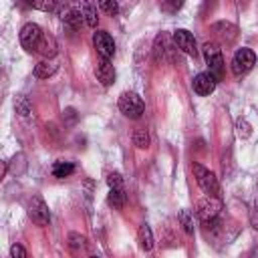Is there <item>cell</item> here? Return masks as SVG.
Here are the masks:
<instances>
[{
	"label": "cell",
	"instance_id": "obj_1",
	"mask_svg": "<svg viewBox=\"0 0 258 258\" xmlns=\"http://www.w3.org/2000/svg\"><path fill=\"white\" fill-rule=\"evenodd\" d=\"M194 175H196V181L200 185V189L206 194V196H212V198H218L220 196V183H218V177L206 169L204 165L200 163H194Z\"/></svg>",
	"mask_w": 258,
	"mask_h": 258
},
{
	"label": "cell",
	"instance_id": "obj_2",
	"mask_svg": "<svg viewBox=\"0 0 258 258\" xmlns=\"http://www.w3.org/2000/svg\"><path fill=\"white\" fill-rule=\"evenodd\" d=\"M204 58L208 64V73H212L216 79H222L224 75V58H222V50L216 42H206L204 44Z\"/></svg>",
	"mask_w": 258,
	"mask_h": 258
},
{
	"label": "cell",
	"instance_id": "obj_3",
	"mask_svg": "<svg viewBox=\"0 0 258 258\" xmlns=\"http://www.w3.org/2000/svg\"><path fill=\"white\" fill-rule=\"evenodd\" d=\"M119 111L129 119H139L145 111L143 99L137 93H123L119 97Z\"/></svg>",
	"mask_w": 258,
	"mask_h": 258
},
{
	"label": "cell",
	"instance_id": "obj_4",
	"mask_svg": "<svg viewBox=\"0 0 258 258\" xmlns=\"http://www.w3.org/2000/svg\"><path fill=\"white\" fill-rule=\"evenodd\" d=\"M42 28L36 24V22H26L22 28H20V44H22V48L24 50H28V52H32V50H36L38 48V42H40V38H42Z\"/></svg>",
	"mask_w": 258,
	"mask_h": 258
},
{
	"label": "cell",
	"instance_id": "obj_5",
	"mask_svg": "<svg viewBox=\"0 0 258 258\" xmlns=\"http://www.w3.org/2000/svg\"><path fill=\"white\" fill-rule=\"evenodd\" d=\"M220 210H222V202L220 198H212V196H206L198 202L196 206V214L202 222H212L220 216Z\"/></svg>",
	"mask_w": 258,
	"mask_h": 258
},
{
	"label": "cell",
	"instance_id": "obj_6",
	"mask_svg": "<svg viewBox=\"0 0 258 258\" xmlns=\"http://www.w3.org/2000/svg\"><path fill=\"white\" fill-rule=\"evenodd\" d=\"M93 46L103 60H111L115 54V40L107 30H97L93 34Z\"/></svg>",
	"mask_w": 258,
	"mask_h": 258
},
{
	"label": "cell",
	"instance_id": "obj_7",
	"mask_svg": "<svg viewBox=\"0 0 258 258\" xmlns=\"http://www.w3.org/2000/svg\"><path fill=\"white\" fill-rule=\"evenodd\" d=\"M254 64H256V54H254V50H250V48H238V50L234 52V58H232V73H234L236 77L246 75Z\"/></svg>",
	"mask_w": 258,
	"mask_h": 258
},
{
	"label": "cell",
	"instance_id": "obj_8",
	"mask_svg": "<svg viewBox=\"0 0 258 258\" xmlns=\"http://www.w3.org/2000/svg\"><path fill=\"white\" fill-rule=\"evenodd\" d=\"M28 216L36 226H46L50 220L48 214V206L44 204V200L40 196H32V200L28 202Z\"/></svg>",
	"mask_w": 258,
	"mask_h": 258
},
{
	"label": "cell",
	"instance_id": "obj_9",
	"mask_svg": "<svg viewBox=\"0 0 258 258\" xmlns=\"http://www.w3.org/2000/svg\"><path fill=\"white\" fill-rule=\"evenodd\" d=\"M173 44H175L181 52H185V54H189V56H196V54H198L196 38H194V34H191L189 30H185V28H177V30L173 32Z\"/></svg>",
	"mask_w": 258,
	"mask_h": 258
},
{
	"label": "cell",
	"instance_id": "obj_10",
	"mask_svg": "<svg viewBox=\"0 0 258 258\" xmlns=\"http://www.w3.org/2000/svg\"><path fill=\"white\" fill-rule=\"evenodd\" d=\"M216 85H218V79H216L212 73H198V75L194 77V81H191L194 91H196L198 95H202V97L214 93Z\"/></svg>",
	"mask_w": 258,
	"mask_h": 258
},
{
	"label": "cell",
	"instance_id": "obj_11",
	"mask_svg": "<svg viewBox=\"0 0 258 258\" xmlns=\"http://www.w3.org/2000/svg\"><path fill=\"white\" fill-rule=\"evenodd\" d=\"M95 75L101 81V85H105V87H109V85L115 83V69H113V64L109 60H103L101 58L97 62V67H95Z\"/></svg>",
	"mask_w": 258,
	"mask_h": 258
},
{
	"label": "cell",
	"instance_id": "obj_12",
	"mask_svg": "<svg viewBox=\"0 0 258 258\" xmlns=\"http://www.w3.org/2000/svg\"><path fill=\"white\" fill-rule=\"evenodd\" d=\"M60 18H62V22H64L67 26H71L73 30H77V28L81 26V22H83V12H81V8L64 6L62 12H60Z\"/></svg>",
	"mask_w": 258,
	"mask_h": 258
},
{
	"label": "cell",
	"instance_id": "obj_13",
	"mask_svg": "<svg viewBox=\"0 0 258 258\" xmlns=\"http://www.w3.org/2000/svg\"><path fill=\"white\" fill-rule=\"evenodd\" d=\"M56 40H54V36L52 34H48V32H44L42 34V38H40V42H38V48H36V52H40L42 56H46V58H52L54 54H56Z\"/></svg>",
	"mask_w": 258,
	"mask_h": 258
},
{
	"label": "cell",
	"instance_id": "obj_14",
	"mask_svg": "<svg viewBox=\"0 0 258 258\" xmlns=\"http://www.w3.org/2000/svg\"><path fill=\"white\" fill-rule=\"evenodd\" d=\"M97 4H93V2H83L81 4V12H83V20H85V24L87 26H91V28H97V24H99V16H97Z\"/></svg>",
	"mask_w": 258,
	"mask_h": 258
},
{
	"label": "cell",
	"instance_id": "obj_15",
	"mask_svg": "<svg viewBox=\"0 0 258 258\" xmlns=\"http://www.w3.org/2000/svg\"><path fill=\"white\" fill-rule=\"evenodd\" d=\"M137 242H139V248L149 252L153 248V232L149 228V224H141L139 230H137Z\"/></svg>",
	"mask_w": 258,
	"mask_h": 258
},
{
	"label": "cell",
	"instance_id": "obj_16",
	"mask_svg": "<svg viewBox=\"0 0 258 258\" xmlns=\"http://www.w3.org/2000/svg\"><path fill=\"white\" fill-rule=\"evenodd\" d=\"M56 73V64L52 62V60H42V62H38L36 67H34V77L36 79H48V77H52Z\"/></svg>",
	"mask_w": 258,
	"mask_h": 258
},
{
	"label": "cell",
	"instance_id": "obj_17",
	"mask_svg": "<svg viewBox=\"0 0 258 258\" xmlns=\"http://www.w3.org/2000/svg\"><path fill=\"white\" fill-rule=\"evenodd\" d=\"M50 171H52V175H54V177L62 179V177H69V175L75 171V165H73L71 161H54Z\"/></svg>",
	"mask_w": 258,
	"mask_h": 258
},
{
	"label": "cell",
	"instance_id": "obj_18",
	"mask_svg": "<svg viewBox=\"0 0 258 258\" xmlns=\"http://www.w3.org/2000/svg\"><path fill=\"white\" fill-rule=\"evenodd\" d=\"M127 202V194L125 189H109V196H107V204L113 206L115 210H121Z\"/></svg>",
	"mask_w": 258,
	"mask_h": 258
},
{
	"label": "cell",
	"instance_id": "obj_19",
	"mask_svg": "<svg viewBox=\"0 0 258 258\" xmlns=\"http://www.w3.org/2000/svg\"><path fill=\"white\" fill-rule=\"evenodd\" d=\"M214 30H216L222 38H226V40H234V38H236V26L230 24V22H216V24H214Z\"/></svg>",
	"mask_w": 258,
	"mask_h": 258
},
{
	"label": "cell",
	"instance_id": "obj_20",
	"mask_svg": "<svg viewBox=\"0 0 258 258\" xmlns=\"http://www.w3.org/2000/svg\"><path fill=\"white\" fill-rule=\"evenodd\" d=\"M177 220H179V224L183 226V230H185L187 234H194V214H191L189 210H179Z\"/></svg>",
	"mask_w": 258,
	"mask_h": 258
},
{
	"label": "cell",
	"instance_id": "obj_21",
	"mask_svg": "<svg viewBox=\"0 0 258 258\" xmlns=\"http://www.w3.org/2000/svg\"><path fill=\"white\" fill-rule=\"evenodd\" d=\"M133 143H135L139 149L149 147V133H147L145 129H135V133H133Z\"/></svg>",
	"mask_w": 258,
	"mask_h": 258
},
{
	"label": "cell",
	"instance_id": "obj_22",
	"mask_svg": "<svg viewBox=\"0 0 258 258\" xmlns=\"http://www.w3.org/2000/svg\"><path fill=\"white\" fill-rule=\"evenodd\" d=\"M14 109H16V113H18V115L26 117V115L30 113V103H28V99H26L24 95H18V97H16V101H14Z\"/></svg>",
	"mask_w": 258,
	"mask_h": 258
},
{
	"label": "cell",
	"instance_id": "obj_23",
	"mask_svg": "<svg viewBox=\"0 0 258 258\" xmlns=\"http://www.w3.org/2000/svg\"><path fill=\"white\" fill-rule=\"evenodd\" d=\"M236 133H238L240 139H248V137H250L252 127H250V123H248L244 117H240V119L236 121Z\"/></svg>",
	"mask_w": 258,
	"mask_h": 258
},
{
	"label": "cell",
	"instance_id": "obj_24",
	"mask_svg": "<svg viewBox=\"0 0 258 258\" xmlns=\"http://www.w3.org/2000/svg\"><path fill=\"white\" fill-rule=\"evenodd\" d=\"M69 246H71L73 252H79V250L85 248V238L81 234H71L69 236Z\"/></svg>",
	"mask_w": 258,
	"mask_h": 258
},
{
	"label": "cell",
	"instance_id": "obj_25",
	"mask_svg": "<svg viewBox=\"0 0 258 258\" xmlns=\"http://www.w3.org/2000/svg\"><path fill=\"white\" fill-rule=\"evenodd\" d=\"M107 183H109V189H123V177L121 173H109L107 175Z\"/></svg>",
	"mask_w": 258,
	"mask_h": 258
},
{
	"label": "cell",
	"instance_id": "obj_26",
	"mask_svg": "<svg viewBox=\"0 0 258 258\" xmlns=\"http://www.w3.org/2000/svg\"><path fill=\"white\" fill-rule=\"evenodd\" d=\"M30 6L36 8V10H44V12H52V10L58 8V4H56V2H50V0H44V2H30Z\"/></svg>",
	"mask_w": 258,
	"mask_h": 258
},
{
	"label": "cell",
	"instance_id": "obj_27",
	"mask_svg": "<svg viewBox=\"0 0 258 258\" xmlns=\"http://www.w3.org/2000/svg\"><path fill=\"white\" fill-rule=\"evenodd\" d=\"M101 10H105V12H109V14H117L119 12V4L117 2H111V0H103V2H99L97 4Z\"/></svg>",
	"mask_w": 258,
	"mask_h": 258
},
{
	"label": "cell",
	"instance_id": "obj_28",
	"mask_svg": "<svg viewBox=\"0 0 258 258\" xmlns=\"http://www.w3.org/2000/svg\"><path fill=\"white\" fill-rule=\"evenodd\" d=\"M250 224H252V228L258 232V200L252 204V208H250Z\"/></svg>",
	"mask_w": 258,
	"mask_h": 258
},
{
	"label": "cell",
	"instance_id": "obj_29",
	"mask_svg": "<svg viewBox=\"0 0 258 258\" xmlns=\"http://www.w3.org/2000/svg\"><path fill=\"white\" fill-rule=\"evenodd\" d=\"M10 258H28V256H26V250L20 244H14L10 248Z\"/></svg>",
	"mask_w": 258,
	"mask_h": 258
},
{
	"label": "cell",
	"instance_id": "obj_30",
	"mask_svg": "<svg viewBox=\"0 0 258 258\" xmlns=\"http://www.w3.org/2000/svg\"><path fill=\"white\" fill-rule=\"evenodd\" d=\"M181 6H183L181 2H161V10L165 12H177Z\"/></svg>",
	"mask_w": 258,
	"mask_h": 258
},
{
	"label": "cell",
	"instance_id": "obj_31",
	"mask_svg": "<svg viewBox=\"0 0 258 258\" xmlns=\"http://www.w3.org/2000/svg\"><path fill=\"white\" fill-rule=\"evenodd\" d=\"M89 258H101V256H89Z\"/></svg>",
	"mask_w": 258,
	"mask_h": 258
}]
</instances>
